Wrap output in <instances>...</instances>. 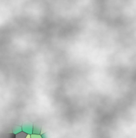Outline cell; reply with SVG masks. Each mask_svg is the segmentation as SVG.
<instances>
[{
	"label": "cell",
	"mask_w": 136,
	"mask_h": 138,
	"mask_svg": "<svg viewBox=\"0 0 136 138\" xmlns=\"http://www.w3.org/2000/svg\"><path fill=\"white\" fill-rule=\"evenodd\" d=\"M27 134L24 132H20L16 134L15 138H26Z\"/></svg>",
	"instance_id": "cell-2"
},
{
	"label": "cell",
	"mask_w": 136,
	"mask_h": 138,
	"mask_svg": "<svg viewBox=\"0 0 136 138\" xmlns=\"http://www.w3.org/2000/svg\"><path fill=\"white\" fill-rule=\"evenodd\" d=\"M33 131L34 134H38L40 133V131H41V128L38 127V125H34Z\"/></svg>",
	"instance_id": "cell-3"
},
{
	"label": "cell",
	"mask_w": 136,
	"mask_h": 138,
	"mask_svg": "<svg viewBox=\"0 0 136 138\" xmlns=\"http://www.w3.org/2000/svg\"><path fill=\"white\" fill-rule=\"evenodd\" d=\"M30 137L31 138H42V137L40 136V135L36 134H33L32 135H31Z\"/></svg>",
	"instance_id": "cell-5"
},
{
	"label": "cell",
	"mask_w": 136,
	"mask_h": 138,
	"mask_svg": "<svg viewBox=\"0 0 136 138\" xmlns=\"http://www.w3.org/2000/svg\"><path fill=\"white\" fill-rule=\"evenodd\" d=\"M15 130H14V133H18L21 132V130H22V129H21V127H17L15 128Z\"/></svg>",
	"instance_id": "cell-4"
},
{
	"label": "cell",
	"mask_w": 136,
	"mask_h": 138,
	"mask_svg": "<svg viewBox=\"0 0 136 138\" xmlns=\"http://www.w3.org/2000/svg\"><path fill=\"white\" fill-rule=\"evenodd\" d=\"M23 129L24 132L26 133L27 134H32L33 130V127L32 123H26L23 125Z\"/></svg>",
	"instance_id": "cell-1"
},
{
	"label": "cell",
	"mask_w": 136,
	"mask_h": 138,
	"mask_svg": "<svg viewBox=\"0 0 136 138\" xmlns=\"http://www.w3.org/2000/svg\"><path fill=\"white\" fill-rule=\"evenodd\" d=\"M26 138H31L30 137V134H27V136L26 137Z\"/></svg>",
	"instance_id": "cell-6"
}]
</instances>
